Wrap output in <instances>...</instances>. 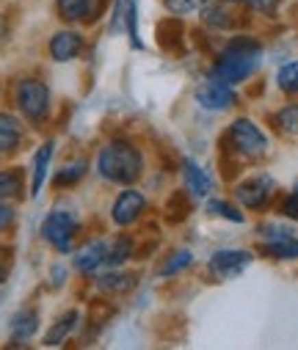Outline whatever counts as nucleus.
Wrapping results in <instances>:
<instances>
[{
    "instance_id": "f257e3e1",
    "label": "nucleus",
    "mask_w": 298,
    "mask_h": 350,
    "mask_svg": "<svg viewBox=\"0 0 298 350\" xmlns=\"http://www.w3.org/2000/svg\"><path fill=\"white\" fill-rule=\"evenodd\" d=\"M94 168L99 174V180L119 185V188H127V185H136L141 180L144 152L136 146V141H130L125 135H114L97 149Z\"/></svg>"
},
{
    "instance_id": "f03ea898",
    "label": "nucleus",
    "mask_w": 298,
    "mask_h": 350,
    "mask_svg": "<svg viewBox=\"0 0 298 350\" xmlns=\"http://www.w3.org/2000/svg\"><path fill=\"white\" fill-rule=\"evenodd\" d=\"M9 97L14 111L25 119L28 127L45 130L53 122V89L42 75L36 72L17 75L9 85Z\"/></svg>"
},
{
    "instance_id": "7ed1b4c3",
    "label": "nucleus",
    "mask_w": 298,
    "mask_h": 350,
    "mask_svg": "<svg viewBox=\"0 0 298 350\" xmlns=\"http://www.w3.org/2000/svg\"><path fill=\"white\" fill-rule=\"evenodd\" d=\"M262 58V44L251 36H235L229 44H224V50L216 55L210 75L224 80V83H243L249 75L257 72Z\"/></svg>"
},
{
    "instance_id": "20e7f679",
    "label": "nucleus",
    "mask_w": 298,
    "mask_h": 350,
    "mask_svg": "<svg viewBox=\"0 0 298 350\" xmlns=\"http://www.w3.org/2000/svg\"><path fill=\"white\" fill-rule=\"evenodd\" d=\"M83 232V224L77 218V213L72 207H64V204H55L45 218H42V226H39V237L61 256H69L77 245V237Z\"/></svg>"
},
{
    "instance_id": "39448f33",
    "label": "nucleus",
    "mask_w": 298,
    "mask_h": 350,
    "mask_svg": "<svg viewBox=\"0 0 298 350\" xmlns=\"http://www.w3.org/2000/svg\"><path fill=\"white\" fill-rule=\"evenodd\" d=\"M224 146H229L232 154H240L246 160H257L268 152V135L251 119H235L224 135Z\"/></svg>"
},
{
    "instance_id": "423d86ee",
    "label": "nucleus",
    "mask_w": 298,
    "mask_h": 350,
    "mask_svg": "<svg viewBox=\"0 0 298 350\" xmlns=\"http://www.w3.org/2000/svg\"><path fill=\"white\" fill-rule=\"evenodd\" d=\"M111 0H53V12L64 25H94Z\"/></svg>"
},
{
    "instance_id": "0eeeda50",
    "label": "nucleus",
    "mask_w": 298,
    "mask_h": 350,
    "mask_svg": "<svg viewBox=\"0 0 298 350\" xmlns=\"http://www.w3.org/2000/svg\"><path fill=\"white\" fill-rule=\"evenodd\" d=\"M72 256V268L91 279L97 276L99 271H105V262H108V240L105 237H91L86 243H77L75 251L69 254Z\"/></svg>"
},
{
    "instance_id": "6e6552de",
    "label": "nucleus",
    "mask_w": 298,
    "mask_h": 350,
    "mask_svg": "<svg viewBox=\"0 0 298 350\" xmlns=\"http://www.w3.org/2000/svg\"><path fill=\"white\" fill-rule=\"evenodd\" d=\"M45 50L53 64H69L86 53V36L77 28H58L55 33H50Z\"/></svg>"
},
{
    "instance_id": "1a4fd4ad",
    "label": "nucleus",
    "mask_w": 298,
    "mask_h": 350,
    "mask_svg": "<svg viewBox=\"0 0 298 350\" xmlns=\"http://www.w3.org/2000/svg\"><path fill=\"white\" fill-rule=\"evenodd\" d=\"M144 210H147V196L141 191H136L133 185H127L111 202V224L119 229H127L141 218Z\"/></svg>"
},
{
    "instance_id": "9d476101",
    "label": "nucleus",
    "mask_w": 298,
    "mask_h": 350,
    "mask_svg": "<svg viewBox=\"0 0 298 350\" xmlns=\"http://www.w3.org/2000/svg\"><path fill=\"white\" fill-rule=\"evenodd\" d=\"M42 328V314H39V306L36 304H23L12 320H9V345L12 347H25L36 339Z\"/></svg>"
},
{
    "instance_id": "9b49d317",
    "label": "nucleus",
    "mask_w": 298,
    "mask_h": 350,
    "mask_svg": "<svg viewBox=\"0 0 298 350\" xmlns=\"http://www.w3.org/2000/svg\"><path fill=\"white\" fill-rule=\"evenodd\" d=\"M53 157H55V138H45L34 157H31V174H28V196L31 199H39L45 185L50 183V165H53Z\"/></svg>"
},
{
    "instance_id": "f8f14e48",
    "label": "nucleus",
    "mask_w": 298,
    "mask_h": 350,
    "mask_svg": "<svg viewBox=\"0 0 298 350\" xmlns=\"http://www.w3.org/2000/svg\"><path fill=\"white\" fill-rule=\"evenodd\" d=\"M88 168H91V163H88L86 154H69V157H64L58 163V168L53 171V180H50L53 191H72V188H77L88 177Z\"/></svg>"
},
{
    "instance_id": "ddd939ff",
    "label": "nucleus",
    "mask_w": 298,
    "mask_h": 350,
    "mask_svg": "<svg viewBox=\"0 0 298 350\" xmlns=\"http://www.w3.org/2000/svg\"><path fill=\"white\" fill-rule=\"evenodd\" d=\"M193 97H196L199 105L208 108V111H227L235 103V92L229 89V83H224V80H219L213 75L196 85Z\"/></svg>"
},
{
    "instance_id": "4468645a",
    "label": "nucleus",
    "mask_w": 298,
    "mask_h": 350,
    "mask_svg": "<svg viewBox=\"0 0 298 350\" xmlns=\"http://www.w3.org/2000/svg\"><path fill=\"white\" fill-rule=\"evenodd\" d=\"M80 320H83V314H80V309H75V306L58 312V314L53 317V323L47 325V331H45V336H42V345H45V347H64V345L77 334Z\"/></svg>"
},
{
    "instance_id": "2eb2a0df",
    "label": "nucleus",
    "mask_w": 298,
    "mask_h": 350,
    "mask_svg": "<svg viewBox=\"0 0 298 350\" xmlns=\"http://www.w3.org/2000/svg\"><path fill=\"white\" fill-rule=\"evenodd\" d=\"M271 193H273V177L271 174H254V177H246L243 183L235 185V199L243 207H251V210L265 207Z\"/></svg>"
},
{
    "instance_id": "dca6fc26",
    "label": "nucleus",
    "mask_w": 298,
    "mask_h": 350,
    "mask_svg": "<svg viewBox=\"0 0 298 350\" xmlns=\"http://www.w3.org/2000/svg\"><path fill=\"white\" fill-rule=\"evenodd\" d=\"M91 282L99 295H127L138 287V273L122 271V268H105L97 276H91Z\"/></svg>"
},
{
    "instance_id": "f3484780",
    "label": "nucleus",
    "mask_w": 298,
    "mask_h": 350,
    "mask_svg": "<svg viewBox=\"0 0 298 350\" xmlns=\"http://www.w3.org/2000/svg\"><path fill=\"white\" fill-rule=\"evenodd\" d=\"M249 262H251V254L243 251V248H221L210 256L208 262V268L216 279H232L238 273H243L249 268Z\"/></svg>"
},
{
    "instance_id": "a211bd4d",
    "label": "nucleus",
    "mask_w": 298,
    "mask_h": 350,
    "mask_svg": "<svg viewBox=\"0 0 298 350\" xmlns=\"http://www.w3.org/2000/svg\"><path fill=\"white\" fill-rule=\"evenodd\" d=\"M28 193V174L23 165H0V202H23Z\"/></svg>"
},
{
    "instance_id": "6ab92c4d",
    "label": "nucleus",
    "mask_w": 298,
    "mask_h": 350,
    "mask_svg": "<svg viewBox=\"0 0 298 350\" xmlns=\"http://www.w3.org/2000/svg\"><path fill=\"white\" fill-rule=\"evenodd\" d=\"M199 12H202V25L210 28V31H229V28H235V14L227 6V0H208V3Z\"/></svg>"
},
{
    "instance_id": "aec40b11",
    "label": "nucleus",
    "mask_w": 298,
    "mask_h": 350,
    "mask_svg": "<svg viewBox=\"0 0 298 350\" xmlns=\"http://www.w3.org/2000/svg\"><path fill=\"white\" fill-rule=\"evenodd\" d=\"M155 39H158V47L171 50V53H179L182 39H185V25H182L177 17L160 20L158 28H155Z\"/></svg>"
},
{
    "instance_id": "412c9836",
    "label": "nucleus",
    "mask_w": 298,
    "mask_h": 350,
    "mask_svg": "<svg viewBox=\"0 0 298 350\" xmlns=\"http://www.w3.org/2000/svg\"><path fill=\"white\" fill-rule=\"evenodd\" d=\"M182 177H185V185H188L190 196H208L210 188H213V180L208 177V171H202L190 157L182 160Z\"/></svg>"
},
{
    "instance_id": "4be33fe9",
    "label": "nucleus",
    "mask_w": 298,
    "mask_h": 350,
    "mask_svg": "<svg viewBox=\"0 0 298 350\" xmlns=\"http://www.w3.org/2000/svg\"><path fill=\"white\" fill-rule=\"evenodd\" d=\"M136 240L130 234H116L108 240V262H105V268H122L125 262L136 254Z\"/></svg>"
},
{
    "instance_id": "5701e85b",
    "label": "nucleus",
    "mask_w": 298,
    "mask_h": 350,
    "mask_svg": "<svg viewBox=\"0 0 298 350\" xmlns=\"http://www.w3.org/2000/svg\"><path fill=\"white\" fill-rule=\"evenodd\" d=\"M190 210H193L190 193H185V191H174V193L169 196V202H166V221L177 226V224H182V221L190 215Z\"/></svg>"
},
{
    "instance_id": "b1692460",
    "label": "nucleus",
    "mask_w": 298,
    "mask_h": 350,
    "mask_svg": "<svg viewBox=\"0 0 298 350\" xmlns=\"http://www.w3.org/2000/svg\"><path fill=\"white\" fill-rule=\"evenodd\" d=\"M262 254H268V256H273V259H298V237L287 234V237L265 240Z\"/></svg>"
},
{
    "instance_id": "393cba45",
    "label": "nucleus",
    "mask_w": 298,
    "mask_h": 350,
    "mask_svg": "<svg viewBox=\"0 0 298 350\" xmlns=\"http://www.w3.org/2000/svg\"><path fill=\"white\" fill-rule=\"evenodd\" d=\"M271 122H273V127H276L279 133L298 138V103H290V105L279 108V111L271 116Z\"/></svg>"
},
{
    "instance_id": "a878e982",
    "label": "nucleus",
    "mask_w": 298,
    "mask_h": 350,
    "mask_svg": "<svg viewBox=\"0 0 298 350\" xmlns=\"http://www.w3.org/2000/svg\"><path fill=\"white\" fill-rule=\"evenodd\" d=\"M190 262H193V254H190L188 248H177V251H171V254L160 262L158 276H174V273H179L182 268H190Z\"/></svg>"
},
{
    "instance_id": "bb28decb",
    "label": "nucleus",
    "mask_w": 298,
    "mask_h": 350,
    "mask_svg": "<svg viewBox=\"0 0 298 350\" xmlns=\"http://www.w3.org/2000/svg\"><path fill=\"white\" fill-rule=\"evenodd\" d=\"M0 133L6 135H17V138H28V124L25 119L12 108H0Z\"/></svg>"
},
{
    "instance_id": "cd10ccee",
    "label": "nucleus",
    "mask_w": 298,
    "mask_h": 350,
    "mask_svg": "<svg viewBox=\"0 0 298 350\" xmlns=\"http://www.w3.org/2000/svg\"><path fill=\"white\" fill-rule=\"evenodd\" d=\"M276 85L284 94H298V61H290L276 72Z\"/></svg>"
},
{
    "instance_id": "c85d7f7f",
    "label": "nucleus",
    "mask_w": 298,
    "mask_h": 350,
    "mask_svg": "<svg viewBox=\"0 0 298 350\" xmlns=\"http://www.w3.org/2000/svg\"><path fill=\"white\" fill-rule=\"evenodd\" d=\"M208 213H210V215H221V218L235 221V224H243V213H240L232 202H224V199H210V202H208Z\"/></svg>"
},
{
    "instance_id": "c756f323",
    "label": "nucleus",
    "mask_w": 298,
    "mask_h": 350,
    "mask_svg": "<svg viewBox=\"0 0 298 350\" xmlns=\"http://www.w3.org/2000/svg\"><path fill=\"white\" fill-rule=\"evenodd\" d=\"M17 218H20V213H17L14 202H0V237H6L9 232H14Z\"/></svg>"
},
{
    "instance_id": "7c9ffc66",
    "label": "nucleus",
    "mask_w": 298,
    "mask_h": 350,
    "mask_svg": "<svg viewBox=\"0 0 298 350\" xmlns=\"http://www.w3.org/2000/svg\"><path fill=\"white\" fill-rule=\"evenodd\" d=\"M28 138H17V135H6V133H0V163L14 157L23 146H25Z\"/></svg>"
},
{
    "instance_id": "2f4dec72",
    "label": "nucleus",
    "mask_w": 298,
    "mask_h": 350,
    "mask_svg": "<svg viewBox=\"0 0 298 350\" xmlns=\"http://www.w3.org/2000/svg\"><path fill=\"white\" fill-rule=\"evenodd\" d=\"M14 268V245L0 243V284H6Z\"/></svg>"
},
{
    "instance_id": "473e14b6",
    "label": "nucleus",
    "mask_w": 298,
    "mask_h": 350,
    "mask_svg": "<svg viewBox=\"0 0 298 350\" xmlns=\"http://www.w3.org/2000/svg\"><path fill=\"white\" fill-rule=\"evenodd\" d=\"M205 3H208V0H163V6L171 14H190V12H199Z\"/></svg>"
},
{
    "instance_id": "72a5a7b5",
    "label": "nucleus",
    "mask_w": 298,
    "mask_h": 350,
    "mask_svg": "<svg viewBox=\"0 0 298 350\" xmlns=\"http://www.w3.org/2000/svg\"><path fill=\"white\" fill-rule=\"evenodd\" d=\"M66 279H69V268L64 265V262H53L50 271H47V284H50V290H61V287L66 284Z\"/></svg>"
},
{
    "instance_id": "f704fd0d",
    "label": "nucleus",
    "mask_w": 298,
    "mask_h": 350,
    "mask_svg": "<svg viewBox=\"0 0 298 350\" xmlns=\"http://www.w3.org/2000/svg\"><path fill=\"white\" fill-rule=\"evenodd\" d=\"M14 33V23H12V12L9 9H0V50H3L12 42Z\"/></svg>"
},
{
    "instance_id": "c9c22d12",
    "label": "nucleus",
    "mask_w": 298,
    "mask_h": 350,
    "mask_svg": "<svg viewBox=\"0 0 298 350\" xmlns=\"http://www.w3.org/2000/svg\"><path fill=\"white\" fill-rule=\"evenodd\" d=\"M243 3H246L251 12H257V14L273 17V14L279 12V3H282V0H243Z\"/></svg>"
},
{
    "instance_id": "e433bc0d",
    "label": "nucleus",
    "mask_w": 298,
    "mask_h": 350,
    "mask_svg": "<svg viewBox=\"0 0 298 350\" xmlns=\"http://www.w3.org/2000/svg\"><path fill=\"white\" fill-rule=\"evenodd\" d=\"M257 232H260V237H265V240H276V237H287V234H293L287 226H279V224H262Z\"/></svg>"
},
{
    "instance_id": "4c0bfd02",
    "label": "nucleus",
    "mask_w": 298,
    "mask_h": 350,
    "mask_svg": "<svg viewBox=\"0 0 298 350\" xmlns=\"http://www.w3.org/2000/svg\"><path fill=\"white\" fill-rule=\"evenodd\" d=\"M282 213H284L287 218L298 221V191H293V193L284 196V202H282Z\"/></svg>"
},
{
    "instance_id": "58836bf2",
    "label": "nucleus",
    "mask_w": 298,
    "mask_h": 350,
    "mask_svg": "<svg viewBox=\"0 0 298 350\" xmlns=\"http://www.w3.org/2000/svg\"><path fill=\"white\" fill-rule=\"evenodd\" d=\"M293 191H298V180H295V185H293Z\"/></svg>"
},
{
    "instance_id": "ea45409f",
    "label": "nucleus",
    "mask_w": 298,
    "mask_h": 350,
    "mask_svg": "<svg viewBox=\"0 0 298 350\" xmlns=\"http://www.w3.org/2000/svg\"><path fill=\"white\" fill-rule=\"evenodd\" d=\"M0 97H3V85H0Z\"/></svg>"
}]
</instances>
